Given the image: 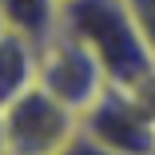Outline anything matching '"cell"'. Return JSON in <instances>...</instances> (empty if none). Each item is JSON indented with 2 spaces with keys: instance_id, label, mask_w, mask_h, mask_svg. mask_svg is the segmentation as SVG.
<instances>
[{
  "instance_id": "cell-1",
  "label": "cell",
  "mask_w": 155,
  "mask_h": 155,
  "mask_svg": "<svg viewBox=\"0 0 155 155\" xmlns=\"http://www.w3.org/2000/svg\"><path fill=\"white\" fill-rule=\"evenodd\" d=\"M60 28L96 52L115 87H135L155 72V56L143 40L131 0H68Z\"/></svg>"
},
{
  "instance_id": "cell-8",
  "label": "cell",
  "mask_w": 155,
  "mask_h": 155,
  "mask_svg": "<svg viewBox=\"0 0 155 155\" xmlns=\"http://www.w3.org/2000/svg\"><path fill=\"white\" fill-rule=\"evenodd\" d=\"M0 155H4V123H0Z\"/></svg>"
},
{
  "instance_id": "cell-10",
  "label": "cell",
  "mask_w": 155,
  "mask_h": 155,
  "mask_svg": "<svg viewBox=\"0 0 155 155\" xmlns=\"http://www.w3.org/2000/svg\"><path fill=\"white\" fill-rule=\"evenodd\" d=\"M64 4H68V0H64Z\"/></svg>"
},
{
  "instance_id": "cell-5",
  "label": "cell",
  "mask_w": 155,
  "mask_h": 155,
  "mask_svg": "<svg viewBox=\"0 0 155 155\" xmlns=\"http://www.w3.org/2000/svg\"><path fill=\"white\" fill-rule=\"evenodd\" d=\"M40 76V44L12 28H0V107H8L16 96L36 87Z\"/></svg>"
},
{
  "instance_id": "cell-9",
  "label": "cell",
  "mask_w": 155,
  "mask_h": 155,
  "mask_svg": "<svg viewBox=\"0 0 155 155\" xmlns=\"http://www.w3.org/2000/svg\"><path fill=\"white\" fill-rule=\"evenodd\" d=\"M0 28H4V20H0Z\"/></svg>"
},
{
  "instance_id": "cell-7",
  "label": "cell",
  "mask_w": 155,
  "mask_h": 155,
  "mask_svg": "<svg viewBox=\"0 0 155 155\" xmlns=\"http://www.w3.org/2000/svg\"><path fill=\"white\" fill-rule=\"evenodd\" d=\"M131 12H135V20L143 28V40H147V48L155 56V0H131Z\"/></svg>"
},
{
  "instance_id": "cell-6",
  "label": "cell",
  "mask_w": 155,
  "mask_h": 155,
  "mask_svg": "<svg viewBox=\"0 0 155 155\" xmlns=\"http://www.w3.org/2000/svg\"><path fill=\"white\" fill-rule=\"evenodd\" d=\"M0 20H4V28L44 44L60 32L64 0H0Z\"/></svg>"
},
{
  "instance_id": "cell-3",
  "label": "cell",
  "mask_w": 155,
  "mask_h": 155,
  "mask_svg": "<svg viewBox=\"0 0 155 155\" xmlns=\"http://www.w3.org/2000/svg\"><path fill=\"white\" fill-rule=\"evenodd\" d=\"M36 84L44 91H52L60 104H68L72 111H80V115L111 87L104 64L96 60V52L84 40H76L72 32H64V28L52 40L40 44V76H36Z\"/></svg>"
},
{
  "instance_id": "cell-2",
  "label": "cell",
  "mask_w": 155,
  "mask_h": 155,
  "mask_svg": "<svg viewBox=\"0 0 155 155\" xmlns=\"http://www.w3.org/2000/svg\"><path fill=\"white\" fill-rule=\"evenodd\" d=\"M4 155H64L84 135V115L60 104L40 84L0 107Z\"/></svg>"
},
{
  "instance_id": "cell-4",
  "label": "cell",
  "mask_w": 155,
  "mask_h": 155,
  "mask_svg": "<svg viewBox=\"0 0 155 155\" xmlns=\"http://www.w3.org/2000/svg\"><path fill=\"white\" fill-rule=\"evenodd\" d=\"M84 139L104 155H155V115L123 87H107L84 111Z\"/></svg>"
}]
</instances>
